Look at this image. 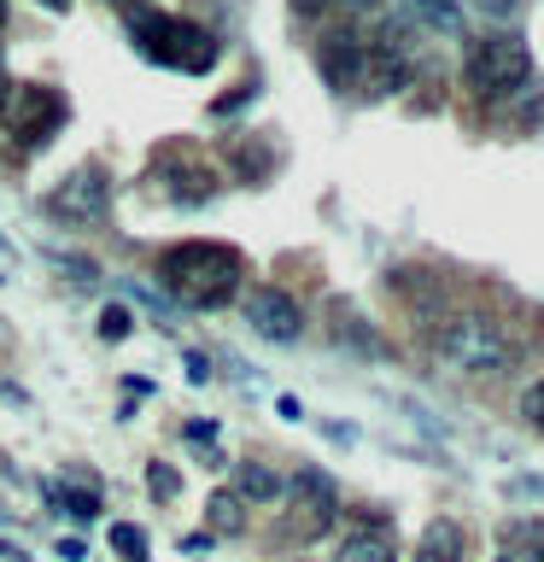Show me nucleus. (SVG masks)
<instances>
[{"label":"nucleus","mask_w":544,"mask_h":562,"mask_svg":"<svg viewBox=\"0 0 544 562\" xmlns=\"http://www.w3.org/2000/svg\"><path fill=\"white\" fill-rule=\"evenodd\" d=\"M147 492H152L158 504H170L175 492H182V474H175L170 463H147Z\"/></svg>","instance_id":"6ab92c4d"},{"label":"nucleus","mask_w":544,"mask_h":562,"mask_svg":"<svg viewBox=\"0 0 544 562\" xmlns=\"http://www.w3.org/2000/svg\"><path fill=\"white\" fill-rule=\"evenodd\" d=\"M0 288H18V252L7 235H0Z\"/></svg>","instance_id":"b1692460"},{"label":"nucleus","mask_w":544,"mask_h":562,"mask_svg":"<svg viewBox=\"0 0 544 562\" xmlns=\"http://www.w3.org/2000/svg\"><path fill=\"white\" fill-rule=\"evenodd\" d=\"M433 351L463 375H509L521 363V340L509 334L498 316L486 311H456L433 328Z\"/></svg>","instance_id":"20e7f679"},{"label":"nucleus","mask_w":544,"mask_h":562,"mask_svg":"<svg viewBox=\"0 0 544 562\" xmlns=\"http://www.w3.org/2000/svg\"><path fill=\"white\" fill-rule=\"evenodd\" d=\"M463 527H456L451 516H439L421 527V539H416V562H463Z\"/></svg>","instance_id":"f8f14e48"},{"label":"nucleus","mask_w":544,"mask_h":562,"mask_svg":"<svg viewBox=\"0 0 544 562\" xmlns=\"http://www.w3.org/2000/svg\"><path fill=\"white\" fill-rule=\"evenodd\" d=\"M182 369H188V381H193V386H205V381H211V363L200 358V351H188V358H182Z\"/></svg>","instance_id":"bb28decb"},{"label":"nucleus","mask_w":544,"mask_h":562,"mask_svg":"<svg viewBox=\"0 0 544 562\" xmlns=\"http://www.w3.org/2000/svg\"><path fill=\"white\" fill-rule=\"evenodd\" d=\"M182 439H188V446H193V451L205 457V463H223V457H217V422H211V416H205V422L193 416L188 428H182Z\"/></svg>","instance_id":"a211bd4d"},{"label":"nucleus","mask_w":544,"mask_h":562,"mask_svg":"<svg viewBox=\"0 0 544 562\" xmlns=\"http://www.w3.org/2000/svg\"><path fill=\"white\" fill-rule=\"evenodd\" d=\"M474 7H480V12L491 18V24H509V18H515V7H521V0H474Z\"/></svg>","instance_id":"393cba45"},{"label":"nucleus","mask_w":544,"mask_h":562,"mask_svg":"<svg viewBox=\"0 0 544 562\" xmlns=\"http://www.w3.org/2000/svg\"><path fill=\"white\" fill-rule=\"evenodd\" d=\"M59 557H65V562H82L88 544H82V539H59Z\"/></svg>","instance_id":"c756f323"},{"label":"nucleus","mask_w":544,"mask_h":562,"mask_svg":"<svg viewBox=\"0 0 544 562\" xmlns=\"http://www.w3.org/2000/svg\"><path fill=\"white\" fill-rule=\"evenodd\" d=\"M333 562H398L393 533H386V527H358V533L333 551Z\"/></svg>","instance_id":"ddd939ff"},{"label":"nucleus","mask_w":544,"mask_h":562,"mask_svg":"<svg viewBox=\"0 0 544 562\" xmlns=\"http://www.w3.org/2000/svg\"><path fill=\"white\" fill-rule=\"evenodd\" d=\"M42 7H47V12H70V0H42Z\"/></svg>","instance_id":"2f4dec72"},{"label":"nucleus","mask_w":544,"mask_h":562,"mask_svg":"<svg viewBox=\"0 0 544 562\" xmlns=\"http://www.w3.org/2000/svg\"><path fill=\"white\" fill-rule=\"evenodd\" d=\"M47 498L59 504V509H70L77 521H94L100 516V492H88V486H47Z\"/></svg>","instance_id":"dca6fc26"},{"label":"nucleus","mask_w":544,"mask_h":562,"mask_svg":"<svg viewBox=\"0 0 544 562\" xmlns=\"http://www.w3.org/2000/svg\"><path fill=\"white\" fill-rule=\"evenodd\" d=\"M328 7H369V0H293V12H305V18L328 12Z\"/></svg>","instance_id":"a878e982"},{"label":"nucleus","mask_w":544,"mask_h":562,"mask_svg":"<svg viewBox=\"0 0 544 562\" xmlns=\"http://www.w3.org/2000/svg\"><path fill=\"white\" fill-rule=\"evenodd\" d=\"M205 521L217 527V533H246V504L223 486V492H211V498H205Z\"/></svg>","instance_id":"4468645a"},{"label":"nucleus","mask_w":544,"mask_h":562,"mask_svg":"<svg viewBox=\"0 0 544 562\" xmlns=\"http://www.w3.org/2000/svg\"><path fill=\"white\" fill-rule=\"evenodd\" d=\"M521 416H526V422H533V428L544 434V381H533V386L521 393Z\"/></svg>","instance_id":"5701e85b"},{"label":"nucleus","mask_w":544,"mask_h":562,"mask_svg":"<svg viewBox=\"0 0 544 562\" xmlns=\"http://www.w3.org/2000/svg\"><path fill=\"white\" fill-rule=\"evenodd\" d=\"M0 24H7V0H0Z\"/></svg>","instance_id":"72a5a7b5"},{"label":"nucleus","mask_w":544,"mask_h":562,"mask_svg":"<svg viewBox=\"0 0 544 562\" xmlns=\"http://www.w3.org/2000/svg\"><path fill=\"white\" fill-rule=\"evenodd\" d=\"M246 94H252V88H235V94H223L217 105H211V112H217V117H235L240 105H246Z\"/></svg>","instance_id":"cd10ccee"},{"label":"nucleus","mask_w":544,"mask_h":562,"mask_svg":"<svg viewBox=\"0 0 544 562\" xmlns=\"http://www.w3.org/2000/svg\"><path fill=\"white\" fill-rule=\"evenodd\" d=\"M112 7H135V0H112Z\"/></svg>","instance_id":"f704fd0d"},{"label":"nucleus","mask_w":544,"mask_h":562,"mask_svg":"<svg viewBox=\"0 0 544 562\" xmlns=\"http://www.w3.org/2000/svg\"><path fill=\"white\" fill-rule=\"evenodd\" d=\"M0 117H7V130L18 147H47L53 135L65 130V117H70V100L59 94V88H47V82H12L7 88V100H0Z\"/></svg>","instance_id":"423d86ee"},{"label":"nucleus","mask_w":544,"mask_h":562,"mask_svg":"<svg viewBox=\"0 0 544 562\" xmlns=\"http://www.w3.org/2000/svg\"><path fill=\"white\" fill-rule=\"evenodd\" d=\"M235 492L240 504H275L281 492H287V481H281V474L270 469V463H258V457H246V463H235Z\"/></svg>","instance_id":"9b49d317"},{"label":"nucleus","mask_w":544,"mask_h":562,"mask_svg":"<svg viewBox=\"0 0 544 562\" xmlns=\"http://www.w3.org/2000/svg\"><path fill=\"white\" fill-rule=\"evenodd\" d=\"M503 562H544V533H533V527H521L515 544L503 551Z\"/></svg>","instance_id":"4be33fe9"},{"label":"nucleus","mask_w":544,"mask_h":562,"mask_svg":"<svg viewBox=\"0 0 544 562\" xmlns=\"http://www.w3.org/2000/svg\"><path fill=\"white\" fill-rule=\"evenodd\" d=\"M287 539H322L328 527H333V516H340V486H333V474L328 469H298L293 481H287Z\"/></svg>","instance_id":"0eeeda50"},{"label":"nucleus","mask_w":544,"mask_h":562,"mask_svg":"<svg viewBox=\"0 0 544 562\" xmlns=\"http://www.w3.org/2000/svg\"><path fill=\"white\" fill-rule=\"evenodd\" d=\"M246 323H252V334L270 346H298L305 311H298V299L287 288H252L246 293Z\"/></svg>","instance_id":"1a4fd4ad"},{"label":"nucleus","mask_w":544,"mask_h":562,"mask_svg":"<svg viewBox=\"0 0 544 562\" xmlns=\"http://www.w3.org/2000/svg\"><path fill=\"white\" fill-rule=\"evenodd\" d=\"M129 328H135V316H129V305H105L100 311V340H129Z\"/></svg>","instance_id":"aec40b11"},{"label":"nucleus","mask_w":544,"mask_h":562,"mask_svg":"<svg viewBox=\"0 0 544 562\" xmlns=\"http://www.w3.org/2000/svg\"><path fill=\"white\" fill-rule=\"evenodd\" d=\"M112 551L123 557V562H147L152 551H147V533H140L135 521H112Z\"/></svg>","instance_id":"f3484780"},{"label":"nucleus","mask_w":544,"mask_h":562,"mask_svg":"<svg viewBox=\"0 0 544 562\" xmlns=\"http://www.w3.org/2000/svg\"><path fill=\"white\" fill-rule=\"evenodd\" d=\"M152 176L165 182L170 205H211V200H217V188H223V176L211 170L205 158L182 153V147H170L165 158H158V165H152Z\"/></svg>","instance_id":"9d476101"},{"label":"nucleus","mask_w":544,"mask_h":562,"mask_svg":"<svg viewBox=\"0 0 544 562\" xmlns=\"http://www.w3.org/2000/svg\"><path fill=\"white\" fill-rule=\"evenodd\" d=\"M316 70L333 94H351V100H386L410 82V47H404L398 30H358V24H340L316 42Z\"/></svg>","instance_id":"f257e3e1"},{"label":"nucleus","mask_w":544,"mask_h":562,"mask_svg":"<svg viewBox=\"0 0 544 562\" xmlns=\"http://www.w3.org/2000/svg\"><path fill=\"white\" fill-rule=\"evenodd\" d=\"M498 562H503V557H498Z\"/></svg>","instance_id":"c9c22d12"},{"label":"nucleus","mask_w":544,"mask_h":562,"mask_svg":"<svg viewBox=\"0 0 544 562\" xmlns=\"http://www.w3.org/2000/svg\"><path fill=\"white\" fill-rule=\"evenodd\" d=\"M410 18L428 24V30H439V35L463 30V7H456V0H410Z\"/></svg>","instance_id":"2eb2a0df"},{"label":"nucleus","mask_w":544,"mask_h":562,"mask_svg":"<svg viewBox=\"0 0 544 562\" xmlns=\"http://www.w3.org/2000/svg\"><path fill=\"white\" fill-rule=\"evenodd\" d=\"M0 562H30V551H24V544H7V539H0Z\"/></svg>","instance_id":"7c9ffc66"},{"label":"nucleus","mask_w":544,"mask_h":562,"mask_svg":"<svg viewBox=\"0 0 544 562\" xmlns=\"http://www.w3.org/2000/svg\"><path fill=\"white\" fill-rule=\"evenodd\" d=\"M105 211H112V176H105V165L65 170L59 182H53V193H47V217H59V223H70V228L100 223Z\"/></svg>","instance_id":"6e6552de"},{"label":"nucleus","mask_w":544,"mask_h":562,"mask_svg":"<svg viewBox=\"0 0 544 562\" xmlns=\"http://www.w3.org/2000/svg\"><path fill=\"white\" fill-rule=\"evenodd\" d=\"M7 88H12V82H7V65H0V100H7Z\"/></svg>","instance_id":"473e14b6"},{"label":"nucleus","mask_w":544,"mask_h":562,"mask_svg":"<svg viewBox=\"0 0 544 562\" xmlns=\"http://www.w3.org/2000/svg\"><path fill=\"white\" fill-rule=\"evenodd\" d=\"M463 82H468L474 100L503 105V100H515L521 88H533V53H526V42L509 30L480 35V42H468V53H463Z\"/></svg>","instance_id":"39448f33"},{"label":"nucleus","mask_w":544,"mask_h":562,"mask_svg":"<svg viewBox=\"0 0 544 562\" xmlns=\"http://www.w3.org/2000/svg\"><path fill=\"white\" fill-rule=\"evenodd\" d=\"M123 393H129V398H147V393H158V386H152L147 375H123Z\"/></svg>","instance_id":"c85d7f7f"},{"label":"nucleus","mask_w":544,"mask_h":562,"mask_svg":"<svg viewBox=\"0 0 544 562\" xmlns=\"http://www.w3.org/2000/svg\"><path fill=\"white\" fill-rule=\"evenodd\" d=\"M129 42L147 65L182 70V77H205V70L217 65V35L205 24H193V18H182V12H158V7L129 12Z\"/></svg>","instance_id":"7ed1b4c3"},{"label":"nucleus","mask_w":544,"mask_h":562,"mask_svg":"<svg viewBox=\"0 0 544 562\" xmlns=\"http://www.w3.org/2000/svg\"><path fill=\"white\" fill-rule=\"evenodd\" d=\"M158 281L182 311H223L246 288V258L228 240H182L158 258Z\"/></svg>","instance_id":"f03ea898"},{"label":"nucleus","mask_w":544,"mask_h":562,"mask_svg":"<svg viewBox=\"0 0 544 562\" xmlns=\"http://www.w3.org/2000/svg\"><path fill=\"white\" fill-rule=\"evenodd\" d=\"M47 263H53V270H59V276L82 281V288H94V281H100V270H94V263H88V258H70V252H47Z\"/></svg>","instance_id":"412c9836"}]
</instances>
